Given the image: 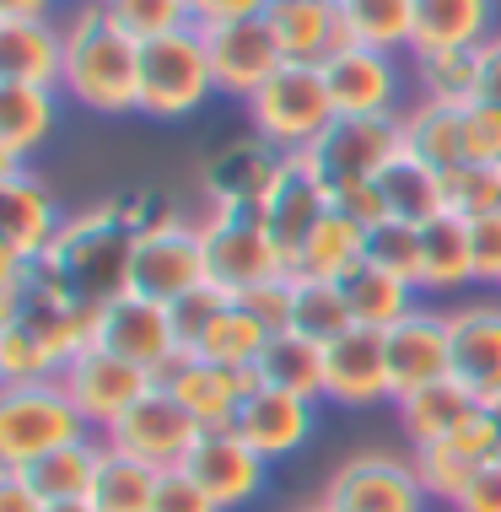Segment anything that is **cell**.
Segmentation results:
<instances>
[{
	"label": "cell",
	"mask_w": 501,
	"mask_h": 512,
	"mask_svg": "<svg viewBox=\"0 0 501 512\" xmlns=\"http://www.w3.org/2000/svg\"><path fill=\"white\" fill-rule=\"evenodd\" d=\"M286 168V151L270 146L264 135H238V141L216 146L200 168V184L216 211H259L270 200L275 178Z\"/></svg>",
	"instance_id": "cell-12"
},
{
	"label": "cell",
	"mask_w": 501,
	"mask_h": 512,
	"mask_svg": "<svg viewBox=\"0 0 501 512\" xmlns=\"http://www.w3.org/2000/svg\"><path fill=\"white\" fill-rule=\"evenodd\" d=\"M54 92L22 87V81H0V173L22 168L27 151H38L54 130Z\"/></svg>",
	"instance_id": "cell-27"
},
{
	"label": "cell",
	"mask_w": 501,
	"mask_h": 512,
	"mask_svg": "<svg viewBox=\"0 0 501 512\" xmlns=\"http://www.w3.org/2000/svg\"><path fill=\"white\" fill-rule=\"evenodd\" d=\"M329 512H426V491L415 480L410 459L394 453H356L329 475L324 496Z\"/></svg>",
	"instance_id": "cell-10"
},
{
	"label": "cell",
	"mask_w": 501,
	"mask_h": 512,
	"mask_svg": "<svg viewBox=\"0 0 501 512\" xmlns=\"http://www.w3.org/2000/svg\"><path fill=\"white\" fill-rule=\"evenodd\" d=\"M151 512H221L205 486L189 475V469H162L157 475V496H151Z\"/></svg>",
	"instance_id": "cell-48"
},
{
	"label": "cell",
	"mask_w": 501,
	"mask_h": 512,
	"mask_svg": "<svg viewBox=\"0 0 501 512\" xmlns=\"http://www.w3.org/2000/svg\"><path fill=\"white\" fill-rule=\"evenodd\" d=\"M216 92L211 49L200 27H178L167 38L141 44V114L151 119H184Z\"/></svg>",
	"instance_id": "cell-7"
},
{
	"label": "cell",
	"mask_w": 501,
	"mask_h": 512,
	"mask_svg": "<svg viewBox=\"0 0 501 512\" xmlns=\"http://www.w3.org/2000/svg\"><path fill=\"white\" fill-rule=\"evenodd\" d=\"M469 254H475V281L501 292V211L469 221Z\"/></svg>",
	"instance_id": "cell-49"
},
{
	"label": "cell",
	"mask_w": 501,
	"mask_h": 512,
	"mask_svg": "<svg viewBox=\"0 0 501 512\" xmlns=\"http://www.w3.org/2000/svg\"><path fill=\"white\" fill-rule=\"evenodd\" d=\"M410 469H415V480H421L426 502L458 507V496L469 491V480L485 469V459H475L458 437H442V442H421V448L410 453Z\"/></svg>",
	"instance_id": "cell-36"
},
{
	"label": "cell",
	"mask_w": 501,
	"mask_h": 512,
	"mask_svg": "<svg viewBox=\"0 0 501 512\" xmlns=\"http://www.w3.org/2000/svg\"><path fill=\"white\" fill-rule=\"evenodd\" d=\"M415 76H421V98L431 103H453L469 108L480 98V44L469 49H437V54H415Z\"/></svg>",
	"instance_id": "cell-37"
},
{
	"label": "cell",
	"mask_w": 501,
	"mask_h": 512,
	"mask_svg": "<svg viewBox=\"0 0 501 512\" xmlns=\"http://www.w3.org/2000/svg\"><path fill=\"white\" fill-rule=\"evenodd\" d=\"M0 512H49V502L27 486L17 469H0Z\"/></svg>",
	"instance_id": "cell-54"
},
{
	"label": "cell",
	"mask_w": 501,
	"mask_h": 512,
	"mask_svg": "<svg viewBox=\"0 0 501 512\" xmlns=\"http://www.w3.org/2000/svg\"><path fill=\"white\" fill-rule=\"evenodd\" d=\"M464 157L485 162V168H501V103L475 98L464 108Z\"/></svg>",
	"instance_id": "cell-47"
},
{
	"label": "cell",
	"mask_w": 501,
	"mask_h": 512,
	"mask_svg": "<svg viewBox=\"0 0 501 512\" xmlns=\"http://www.w3.org/2000/svg\"><path fill=\"white\" fill-rule=\"evenodd\" d=\"M0 22H49V0H0Z\"/></svg>",
	"instance_id": "cell-56"
},
{
	"label": "cell",
	"mask_w": 501,
	"mask_h": 512,
	"mask_svg": "<svg viewBox=\"0 0 501 512\" xmlns=\"http://www.w3.org/2000/svg\"><path fill=\"white\" fill-rule=\"evenodd\" d=\"M264 345H270V329H264L243 302H232V308L205 329V340H200V351H194V356L221 362V367H238V372H254L259 356H264Z\"/></svg>",
	"instance_id": "cell-40"
},
{
	"label": "cell",
	"mask_w": 501,
	"mask_h": 512,
	"mask_svg": "<svg viewBox=\"0 0 501 512\" xmlns=\"http://www.w3.org/2000/svg\"><path fill=\"white\" fill-rule=\"evenodd\" d=\"M259 383L264 389H281V394H297V399H324V345L297 335V329H281V335H270L259 356Z\"/></svg>",
	"instance_id": "cell-32"
},
{
	"label": "cell",
	"mask_w": 501,
	"mask_h": 512,
	"mask_svg": "<svg viewBox=\"0 0 501 512\" xmlns=\"http://www.w3.org/2000/svg\"><path fill=\"white\" fill-rule=\"evenodd\" d=\"M297 512H329V507H324V502H313V507H297Z\"/></svg>",
	"instance_id": "cell-59"
},
{
	"label": "cell",
	"mask_w": 501,
	"mask_h": 512,
	"mask_svg": "<svg viewBox=\"0 0 501 512\" xmlns=\"http://www.w3.org/2000/svg\"><path fill=\"white\" fill-rule=\"evenodd\" d=\"M108 205H114V216L135 232V238H151V232H162V227H173V221H184V216H178V205L167 200L162 189H124V195H114Z\"/></svg>",
	"instance_id": "cell-46"
},
{
	"label": "cell",
	"mask_w": 501,
	"mask_h": 512,
	"mask_svg": "<svg viewBox=\"0 0 501 512\" xmlns=\"http://www.w3.org/2000/svg\"><path fill=\"white\" fill-rule=\"evenodd\" d=\"M194 27H227V22H259L270 0H189Z\"/></svg>",
	"instance_id": "cell-52"
},
{
	"label": "cell",
	"mask_w": 501,
	"mask_h": 512,
	"mask_svg": "<svg viewBox=\"0 0 501 512\" xmlns=\"http://www.w3.org/2000/svg\"><path fill=\"white\" fill-rule=\"evenodd\" d=\"M184 469L200 480L205 496H211L221 512L248 507L264 491V480H270V459H264L238 426H205L200 442L189 448Z\"/></svg>",
	"instance_id": "cell-11"
},
{
	"label": "cell",
	"mask_w": 501,
	"mask_h": 512,
	"mask_svg": "<svg viewBox=\"0 0 501 512\" xmlns=\"http://www.w3.org/2000/svg\"><path fill=\"white\" fill-rule=\"evenodd\" d=\"M378 189L388 200V216H399V221L426 227V221L442 216V173L426 168V162H415L410 151H399V157L378 173Z\"/></svg>",
	"instance_id": "cell-35"
},
{
	"label": "cell",
	"mask_w": 501,
	"mask_h": 512,
	"mask_svg": "<svg viewBox=\"0 0 501 512\" xmlns=\"http://www.w3.org/2000/svg\"><path fill=\"white\" fill-rule=\"evenodd\" d=\"M367 259L383 270H394L399 281H410L415 292H421V227H415V221H399V216L378 221V227L367 232Z\"/></svg>",
	"instance_id": "cell-44"
},
{
	"label": "cell",
	"mask_w": 501,
	"mask_h": 512,
	"mask_svg": "<svg viewBox=\"0 0 501 512\" xmlns=\"http://www.w3.org/2000/svg\"><path fill=\"white\" fill-rule=\"evenodd\" d=\"M205 426L194 421V415L178 405L167 389H151L146 399H135L130 415H119L114 426L103 432V442L114 453H130V459H141L151 469H184L189 448L200 442Z\"/></svg>",
	"instance_id": "cell-9"
},
{
	"label": "cell",
	"mask_w": 501,
	"mask_h": 512,
	"mask_svg": "<svg viewBox=\"0 0 501 512\" xmlns=\"http://www.w3.org/2000/svg\"><path fill=\"white\" fill-rule=\"evenodd\" d=\"M0 81L54 92L65 81V27L49 22H0Z\"/></svg>",
	"instance_id": "cell-25"
},
{
	"label": "cell",
	"mask_w": 501,
	"mask_h": 512,
	"mask_svg": "<svg viewBox=\"0 0 501 512\" xmlns=\"http://www.w3.org/2000/svg\"><path fill=\"white\" fill-rule=\"evenodd\" d=\"M405 151L399 114H334V124L302 151L308 168L324 178L329 195L356 184H378V173Z\"/></svg>",
	"instance_id": "cell-5"
},
{
	"label": "cell",
	"mask_w": 501,
	"mask_h": 512,
	"mask_svg": "<svg viewBox=\"0 0 501 512\" xmlns=\"http://www.w3.org/2000/svg\"><path fill=\"white\" fill-rule=\"evenodd\" d=\"M135 232L114 216V205H92V211L65 216L60 238L49 248V265L60 275V286L87 308H103L130 292V275H135Z\"/></svg>",
	"instance_id": "cell-2"
},
{
	"label": "cell",
	"mask_w": 501,
	"mask_h": 512,
	"mask_svg": "<svg viewBox=\"0 0 501 512\" xmlns=\"http://www.w3.org/2000/svg\"><path fill=\"white\" fill-rule=\"evenodd\" d=\"M453 512H501V459H491L475 480H469V491L458 496Z\"/></svg>",
	"instance_id": "cell-53"
},
{
	"label": "cell",
	"mask_w": 501,
	"mask_h": 512,
	"mask_svg": "<svg viewBox=\"0 0 501 512\" xmlns=\"http://www.w3.org/2000/svg\"><path fill=\"white\" fill-rule=\"evenodd\" d=\"M496 0H415V54L469 49L491 38Z\"/></svg>",
	"instance_id": "cell-28"
},
{
	"label": "cell",
	"mask_w": 501,
	"mask_h": 512,
	"mask_svg": "<svg viewBox=\"0 0 501 512\" xmlns=\"http://www.w3.org/2000/svg\"><path fill=\"white\" fill-rule=\"evenodd\" d=\"M442 211L458 221H480V216L501 211V168L458 162L453 173H442Z\"/></svg>",
	"instance_id": "cell-42"
},
{
	"label": "cell",
	"mask_w": 501,
	"mask_h": 512,
	"mask_svg": "<svg viewBox=\"0 0 501 512\" xmlns=\"http://www.w3.org/2000/svg\"><path fill=\"white\" fill-rule=\"evenodd\" d=\"M448 351H453V378L469 394L496 399L501 394V302H469L448 313Z\"/></svg>",
	"instance_id": "cell-22"
},
{
	"label": "cell",
	"mask_w": 501,
	"mask_h": 512,
	"mask_svg": "<svg viewBox=\"0 0 501 512\" xmlns=\"http://www.w3.org/2000/svg\"><path fill=\"white\" fill-rule=\"evenodd\" d=\"M103 453H108V442L81 437V442H71V448H54L38 464L17 469V475L44 496V502H81V496H92V480H97V469H103Z\"/></svg>",
	"instance_id": "cell-33"
},
{
	"label": "cell",
	"mask_w": 501,
	"mask_h": 512,
	"mask_svg": "<svg viewBox=\"0 0 501 512\" xmlns=\"http://www.w3.org/2000/svg\"><path fill=\"white\" fill-rule=\"evenodd\" d=\"M356 44L367 49H410L415 44V0H340Z\"/></svg>",
	"instance_id": "cell-41"
},
{
	"label": "cell",
	"mask_w": 501,
	"mask_h": 512,
	"mask_svg": "<svg viewBox=\"0 0 501 512\" xmlns=\"http://www.w3.org/2000/svg\"><path fill=\"white\" fill-rule=\"evenodd\" d=\"M437 378H453L448 313L415 308L405 324L388 329V399H405Z\"/></svg>",
	"instance_id": "cell-20"
},
{
	"label": "cell",
	"mask_w": 501,
	"mask_h": 512,
	"mask_svg": "<svg viewBox=\"0 0 501 512\" xmlns=\"http://www.w3.org/2000/svg\"><path fill=\"white\" fill-rule=\"evenodd\" d=\"M361 259H367V232L356 227V221H345L340 211H329L318 221V232L308 243H302L297 265L291 275H313V281H345Z\"/></svg>",
	"instance_id": "cell-34"
},
{
	"label": "cell",
	"mask_w": 501,
	"mask_h": 512,
	"mask_svg": "<svg viewBox=\"0 0 501 512\" xmlns=\"http://www.w3.org/2000/svg\"><path fill=\"white\" fill-rule=\"evenodd\" d=\"M65 92L92 114H141V44L97 0L65 22Z\"/></svg>",
	"instance_id": "cell-1"
},
{
	"label": "cell",
	"mask_w": 501,
	"mask_h": 512,
	"mask_svg": "<svg viewBox=\"0 0 501 512\" xmlns=\"http://www.w3.org/2000/svg\"><path fill=\"white\" fill-rule=\"evenodd\" d=\"M248 313L259 318L270 335H281V329H291V275L286 281H270V286H259V292H248V297H238Z\"/></svg>",
	"instance_id": "cell-50"
},
{
	"label": "cell",
	"mask_w": 501,
	"mask_h": 512,
	"mask_svg": "<svg viewBox=\"0 0 501 512\" xmlns=\"http://www.w3.org/2000/svg\"><path fill=\"white\" fill-rule=\"evenodd\" d=\"M340 292H345V308H351V324L361 329H394V324H405V318L421 308V292H415L410 281H399L394 270H383V265H372V259H361V265L340 281Z\"/></svg>",
	"instance_id": "cell-26"
},
{
	"label": "cell",
	"mask_w": 501,
	"mask_h": 512,
	"mask_svg": "<svg viewBox=\"0 0 501 512\" xmlns=\"http://www.w3.org/2000/svg\"><path fill=\"white\" fill-rule=\"evenodd\" d=\"M475 405H480V399L469 394L458 378H437V383H426V389H415V394H405V399H394L399 426H405L410 448L453 437L458 426H464L469 415H475Z\"/></svg>",
	"instance_id": "cell-29"
},
{
	"label": "cell",
	"mask_w": 501,
	"mask_h": 512,
	"mask_svg": "<svg viewBox=\"0 0 501 512\" xmlns=\"http://www.w3.org/2000/svg\"><path fill=\"white\" fill-rule=\"evenodd\" d=\"M60 383H65V394L76 399V410L87 415V426H97V432H108L119 415L135 410V399H146L151 389H157L151 372L119 362V356L97 351V345H87V351L60 372Z\"/></svg>",
	"instance_id": "cell-14"
},
{
	"label": "cell",
	"mask_w": 501,
	"mask_h": 512,
	"mask_svg": "<svg viewBox=\"0 0 501 512\" xmlns=\"http://www.w3.org/2000/svg\"><path fill=\"white\" fill-rule=\"evenodd\" d=\"M399 130H405V151L415 162H426V168L453 173L458 162H469L464 157V108L421 98L410 114H399Z\"/></svg>",
	"instance_id": "cell-31"
},
{
	"label": "cell",
	"mask_w": 501,
	"mask_h": 512,
	"mask_svg": "<svg viewBox=\"0 0 501 512\" xmlns=\"http://www.w3.org/2000/svg\"><path fill=\"white\" fill-rule=\"evenodd\" d=\"M81 437H92V426L60 378L0 383V469H27Z\"/></svg>",
	"instance_id": "cell-3"
},
{
	"label": "cell",
	"mask_w": 501,
	"mask_h": 512,
	"mask_svg": "<svg viewBox=\"0 0 501 512\" xmlns=\"http://www.w3.org/2000/svg\"><path fill=\"white\" fill-rule=\"evenodd\" d=\"M485 410H491V421H496V459H501V394L485 399Z\"/></svg>",
	"instance_id": "cell-58"
},
{
	"label": "cell",
	"mask_w": 501,
	"mask_h": 512,
	"mask_svg": "<svg viewBox=\"0 0 501 512\" xmlns=\"http://www.w3.org/2000/svg\"><path fill=\"white\" fill-rule=\"evenodd\" d=\"M232 292H221V286H194L189 297H178V302H167V308H173V329H178V345H184V351H200V340H205V329L216 324L221 313L232 308Z\"/></svg>",
	"instance_id": "cell-45"
},
{
	"label": "cell",
	"mask_w": 501,
	"mask_h": 512,
	"mask_svg": "<svg viewBox=\"0 0 501 512\" xmlns=\"http://www.w3.org/2000/svg\"><path fill=\"white\" fill-rule=\"evenodd\" d=\"M200 243H205V281L232 297H248L291 275L286 254L264 232L259 211H211L200 221Z\"/></svg>",
	"instance_id": "cell-4"
},
{
	"label": "cell",
	"mask_w": 501,
	"mask_h": 512,
	"mask_svg": "<svg viewBox=\"0 0 501 512\" xmlns=\"http://www.w3.org/2000/svg\"><path fill=\"white\" fill-rule=\"evenodd\" d=\"M194 286H205V243H200V221H173V227L151 232L135 243V275L130 292H141L151 302H178Z\"/></svg>",
	"instance_id": "cell-15"
},
{
	"label": "cell",
	"mask_w": 501,
	"mask_h": 512,
	"mask_svg": "<svg viewBox=\"0 0 501 512\" xmlns=\"http://www.w3.org/2000/svg\"><path fill=\"white\" fill-rule=\"evenodd\" d=\"M238 432L254 442L270 464L291 459V453L313 437V399H297V394H281V389H264L259 383L238 410Z\"/></svg>",
	"instance_id": "cell-24"
},
{
	"label": "cell",
	"mask_w": 501,
	"mask_h": 512,
	"mask_svg": "<svg viewBox=\"0 0 501 512\" xmlns=\"http://www.w3.org/2000/svg\"><path fill=\"white\" fill-rule=\"evenodd\" d=\"M264 22H270L275 44L291 65H324L329 54L356 44L340 0H270Z\"/></svg>",
	"instance_id": "cell-21"
},
{
	"label": "cell",
	"mask_w": 501,
	"mask_h": 512,
	"mask_svg": "<svg viewBox=\"0 0 501 512\" xmlns=\"http://www.w3.org/2000/svg\"><path fill=\"white\" fill-rule=\"evenodd\" d=\"M157 389L173 394L200 426H238L243 399L259 389V372H238V367L205 362V356H194V351H178L173 362L157 372Z\"/></svg>",
	"instance_id": "cell-13"
},
{
	"label": "cell",
	"mask_w": 501,
	"mask_h": 512,
	"mask_svg": "<svg viewBox=\"0 0 501 512\" xmlns=\"http://www.w3.org/2000/svg\"><path fill=\"white\" fill-rule=\"evenodd\" d=\"M329 211H334V200H329L324 178L308 168L302 151H286V168H281V178H275L270 200L259 205V221H264V232L275 238V248L286 254V265H297L302 243L313 238L318 221H324Z\"/></svg>",
	"instance_id": "cell-16"
},
{
	"label": "cell",
	"mask_w": 501,
	"mask_h": 512,
	"mask_svg": "<svg viewBox=\"0 0 501 512\" xmlns=\"http://www.w3.org/2000/svg\"><path fill=\"white\" fill-rule=\"evenodd\" d=\"M157 475H162V469H151L141 459H130V453L108 448L103 469H97V480H92V507L97 512H151Z\"/></svg>",
	"instance_id": "cell-39"
},
{
	"label": "cell",
	"mask_w": 501,
	"mask_h": 512,
	"mask_svg": "<svg viewBox=\"0 0 501 512\" xmlns=\"http://www.w3.org/2000/svg\"><path fill=\"white\" fill-rule=\"evenodd\" d=\"M480 98L501 103V33H491L480 44Z\"/></svg>",
	"instance_id": "cell-55"
},
{
	"label": "cell",
	"mask_w": 501,
	"mask_h": 512,
	"mask_svg": "<svg viewBox=\"0 0 501 512\" xmlns=\"http://www.w3.org/2000/svg\"><path fill=\"white\" fill-rule=\"evenodd\" d=\"M324 87L334 98V114H394V92H399V71L394 54L351 44L340 54H329L324 65Z\"/></svg>",
	"instance_id": "cell-23"
},
{
	"label": "cell",
	"mask_w": 501,
	"mask_h": 512,
	"mask_svg": "<svg viewBox=\"0 0 501 512\" xmlns=\"http://www.w3.org/2000/svg\"><path fill=\"white\" fill-rule=\"evenodd\" d=\"M324 399L340 410H367L388 399V335L351 324L324 345Z\"/></svg>",
	"instance_id": "cell-18"
},
{
	"label": "cell",
	"mask_w": 501,
	"mask_h": 512,
	"mask_svg": "<svg viewBox=\"0 0 501 512\" xmlns=\"http://www.w3.org/2000/svg\"><path fill=\"white\" fill-rule=\"evenodd\" d=\"M205 49H211V76L216 92H232V98H254V92L286 65L281 44H275L270 22H227V27H200Z\"/></svg>",
	"instance_id": "cell-19"
},
{
	"label": "cell",
	"mask_w": 501,
	"mask_h": 512,
	"mask_svg": "<svg viewBox=\"0 0 501 512\" xmlns=\"http://www.w3.org/2000/svg\"><path fill=\"white\" fill-rule=\"evenodd\" d=\"M49 512H97L92 496H81V502H49Z\"/></svg>",
	"instance_id": "cell-57"
},
{
	"label": "cell",
	"mask_w": 501,
	"mask_h": 512,
	"mask_svg": "<svg viewBox=\"0 0 501 512\" xmlns=\"http://www.w3.org/2000/svg\"><path fill=\"white\" fill-rule=\"evenodd\" d=\"M65 216L54 195L38 184L27 168H6L0 173V238H6V254L0 265H27V259H44L54 238H60Z\"/></svg>",
	"instance_id": "cell-17"
},
{
	"label": "cell",
	"mask_w": 501,
	"mask_h": 512,
	"mask_svg": "<svg viewBox=\"0 0 501 512\" xmlns=\"http://www.w3.org/2000/svg\"><path fill=\"white\" fill-rule=\"evenodd\" d=\"M97 6L114 17V27L135 38V44H151V38H167L178 27H194V6L189 0H97Z\"/></svg>",
	"instance_id": "cell-43"
},
{
	"label": "cell",
	"mask_w": 501,
	"mask_h": 512,
	"mask_svg": "<svg viewBox=\"0 0 501 512\" xmlns=\"http://www.w3.org/2000/svg\"><path fill=\"white\" fill-rule=\"evenodd\" d=\"M334 211H340L345 221H356L361 232H372L378 221H388V200L378 184H356V189H340V195H329Z\"/></svg>",
	"instance_id": "cell-51"
},
{
	"label": "cell",
	"mask_w": 501,
	"mask_h": 512,
	"mask_svg": "<svg viewBox=\"0 0 501 512\" xmlns=\"http://www.w3.org/2000/svg\"><path fill=\"white\" fill-rule=\"evenodd\" d=\"M475 281V254H469V221L442 211L421 227V297H448Z\"/></svg>",
	"instance_id": "cell-30"
},
{
	"label": "cell",
	"mask_w": 501,
	"mask_h": 512,
	"mask_svg": "<svg viewBox=\"0 0 501 512\" xmlns=\"http://www.w3.org/2000/svg\"><path fill=\"white\" fill-rule=\"evenodd\" d=\"M291 329L318 345L340 340L351 329V308H345L340 281H313V275H291Z\"/></svg>",
	"instance_id": "cell-38"
},
{
	"label": "cell",
	"mask_w": 501,
	"mask_h": 512,
	"mask_svg": "<svg viewBox=\"0 0 501 512\" xmlns=\"http://www.w3.org/2000/svg\"><path fill=\"white\" fill-rule=\"evenodd\" d=\"M248 119H254V135H264L281 151H308L318 135L334 124V98L324 87V71L318 65H281L264 87L248 98Z\"/></svg>",
	"instance_id": "cell-6"
},
{
	"label": "cell",
	"mask_w": 501,
	"mask_h": 512,
	"mask_svg": "<svg viewBox=\"0 0 501 512\" xmlns=\"http://www.w3.org/2000/svg\"><path fill=\"white\" fill-rule=\"evenodd\" d=\"M92 345L108 356H119V362L151 372V378L184 351V345H178V329H173V308H167V302H151L141 292H124V297L97 308Z\"/></svg>",
	"instance_id": "cell-8"
}]
</instances>
